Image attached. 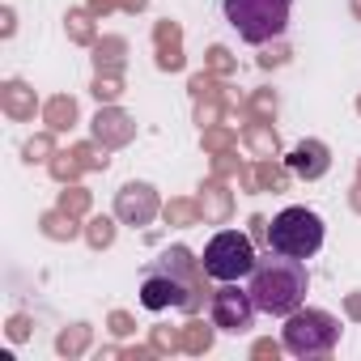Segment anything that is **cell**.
<instances>
[{
	"label": "cell",
	"instance_id": "1",
	"mask_svg": "<svg viewBox=\"0 0 361 361\" xmlns=\"http://www.w3.org/2000/svg\"><path fill=\"white\" fill-rule=\"evenodd\" d=\"M247 289L255 298V306L264 314H293L302 302H306V289H310V272H306V259H289V255H276L272 259H259L255 272L247 276Z\"/></svg>",
	"mask_w": 361,
	"mask_h": 361
},
{
	"label": "cell",
	"instance_id": "2",
	"mask_svg": "<svg viewBox=\"0 0 361 361\" xmlns=\"http://www.w3.org/2000/svg\"><path fill=\"white\" fill-rule=\"evenodd\" d=\"M226 22L230 30L251 43V47H264L272 39H281L289 30V13H293V0H226Z\"/></svg>",
	"mask_w": 361,
	"mask_h": 361
},
{
	"label": "cell",
	"instance_id": "3",
	"mask_svg": "<svg viewBox=\"0 0 361 361\" xmlns=\"http://www.w3.org/2000/svg\"><path fill=\"white\" fill-rule=\"evenodd\" d=\"M340 340V319L327 314V310H314V306H298L293 314H285V327H281V344L285 353L293 357H323L331 353Z\"/></svg>",
	"mask_w": 361,
	"mask_h": 361
},
{
	"label": "cell",
	"instance_id": "4",
	"mask_svg": "<svg viewBox=\"0 0 361 361\" xmlns=\"http://www.w3.org/2000/svg\"><path fill=\"white\" fill-rule=\"evenodd\" d=\"M268 247L276 255H289V259H310L323 247V217L314 209H302V204L276 213L268 226Z\"/></svg>",
	"mask_w": 361,
	"mask_h": 361
},
{
	"label": "cell",
	"instance_id": "5",
	"mask_svg": "<svg viewBox=\"0 0 361 361\" xmlns=\"http://www.w3.org/2000/svg\"><path fill=\"white\" fill-rule=\"evenodd\" d=\"M204 276H213L217 285H230V281H247L251 272H255V247H251V238L247 234H238V230H221V234H213V243L204 247Z\"/></svg>",
	"mask_w": 361,
	"mask_h": 361
},
{
	"label": "cell",
	"instance_id": "6",
	"mask_svg": "<svg viewBox=\"0 0 361 361\" xmlns=\"http://www.w3.org/2000/svg\"><path fill=\"white\" fill-rule=\"evenodd\" d=\"M255 314H259V306H255L251 289H238V281H230V285H221V289L213 293V323H217L221 331L243 336V331H251Z\"/></svg>",
	"mask_w": 361,
	"mask_h": 361
},
{
	"label": "cell",
	"instance_id": "7",
	"mask_svg": "<svg viewBox=\"0 0 361 361\" xmlns=\"http://www.w3.org/2000/svg\"><path fill=\"white\" fill-rule=\"evenodd\" d=\"M140 306L145 310H188L192 306V285L188 281H178L170 272H149L140 281Z\"/></svg>",
	"mask_w": 361,
	"mask_h": 361
},
{
	"label": "cell",
	"instance_id": "8",
	"mask_svg": "<svg viewBox=\"0 0 361 361\" xmlns=\"http://www.w3.org/2000/svg\"><path fill=\"white\" fill-rule=\"evenodd\" d=\"M327 166H331V157H327V145H319V140H302L289 153V170L302 178H319V174H327Z\"/></svg>",
	"mask_w": 361,
	"mask_h": 361
}]
</instances>
